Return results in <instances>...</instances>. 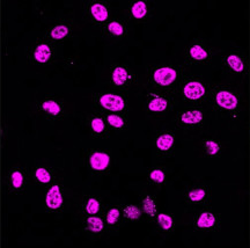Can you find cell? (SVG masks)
<instances>
[{"mask_svg": "<svg viewBox=\"0 0 250 248\" xmlns=\"http://www.w3.org/2000/svg\"><path fill=\"white\" fill-rule=\"evenodd\" d=\"M33 178L40 187H48L54 182V174H52L51 169L45 166H36L33 169Z\"/></svg>", "mask_w": 250, "mask_h": 248, "instance_id": "31", "label": "cell"}, {"mask_svg": "<svg viewBox=\"0 0 250 248\" xmlns=\"http://www.w3.org/2000/svg\"><path fill=\"white\" fill-rule=\"evenodd\" d=\"M220 64L223 73L229 79H243L248 74V55L245 49H230L221 57Z\"/></svg>", "mask_w": 250, "mask_h": 248, "instance_id": "10", "label": "cell"}, {"mask_svg": "<svg viewBox=\"0 0 250 248\" xmlns=\"http://www.w3.org/2000/svg\"><path fill=\"white\" fill-rule=\"evenodd\" d=\"M152 145L158 159L173 156L177 145V135L171 129H160L153 136Z\"/></svg>", "mask_w": 250, "mask_h": 248, "instance_id": "14", "label": "cell"}, {"mask_svg": "<svg viewBox=\"0 0 250 248\" xmlns=\"http://www.w3.org/2000/svg\"><path fill=\"white\" fill-rule=\"evenodd\" d=\"M154 222L156 223V230H158L159 233L166 238L171 237L175 230H176L177 221L175 215H173L171 212H159Z\"/></svg>", "mask_w": 250, "mask_h": 248, "instance_id": "23", "label": "cell"}, {"mask_svg": "<svg viewBox=\"0 0 250 248\" xmlns=\"http://www.w3.org/2000/svg\"><path fill=\"white\" fill-rule=\"evenodd\" d=\"M81 227L83 234L90 238H100L107 233V225L103 215L83 216Z\"/></svg>", "mask_w": 250, "mask_h": 248, "instance_id": "22", "label": "cell"}, {"mask_svg": "<svg viewBox=\"0 0 250 248\" xmlns=\"http://www.w3.org/2000/svg\"><path fill=\"white\" fill-rule=\"evenodd\" d=\"M214 59L215 48L206 40H192L184 50V62L189 68H208L213 64Z\"/></svg>", "mask_w": 250, "mask_h": 248, "instance_id": "4", "label": "cell"}, {"mask_svg": "<svg viewBox=\"0 0 250 248\" xmlns=\"http://www.w3.org/2000/svg\"><path fill=\"white\" fill-rule=\"evenodd\" d=\"M59 52V45L49 40L45 35L37 37L27 49V58L33 65L44 68L56 62Z\"/></svg>", "mask_w": 250, "mask_h": 248, "instance_id": "5", "label": "cell"}, {"mask_svg": "<svg viewBox=\"0 0 250 248\" xmlns=\"http://www.w3.org/2000/svg\"><path fill=\"white\" fill-rule=\"evenodd\" d=\"M104 210V203L102 199L96 195H86L80 205V211L83 216L103 215Z\"/></svg>", "mask_w": 250, "mask_h": 248, "instance_id": "25", "label": "cell"}, {"mask_svg": "<svg viewBox=\"0 0 250 248\" xmlns=\"http://www.w3.org/2000/svg\"><path fill=\"white\" fill-rule=\"evenodd\" d=\"M221 225V213L206 205L198 209L192 221V230L201 234H213Z\"/></svg>", "mask_w": 250, "mask_h": 248, "instance_id": "11", "label": "cell"}, {"mask_svg": "<svg viewBox=\"0 0 250 248\" xmlns=\"http://www.w3.org/2000/svg\"><path fill=\"white\" fill-rule=\"evenodd\" d=\"M43 206L48 212H61L65 206L64 189L59 182H52L46 187L44 197H43Z\"/></svg>", "mask_w": 250, "mask_h": 248, "instance_id": "18", "label": "cell"}, {"mask_svg": "<svg viewBox=\"0 0 250 248\" xmlns=\"http://www.w3.org/2000/svg\"><path fill=\"white\" fill-rule=\"evenodd\" d=\"M72 33V24L68 21H58L46 29L44 35L56 43L66 40Z\"/></svg>", "mask_w": 250, "mask_h": 248, "instance_id": "27", "label": "cell"}, {"mask_svg": "<svg viewBox=\"0 0 250 248\" xmlns=\"http://www.w3.org/2000/svg\"><path fill=\"white\" fill-rule=\"evenodd\" d=\"M140 206H142L144 217H146L148 221H155L156 216L159 213L158 209V201L156 197L152 194L144 193L140 197Z\"/></svg>", "mask_w": 250, "mask_h": 248, "instance_id": "28", "label": "cell"}, {"mask_svg": "<svg viewBox=\"0 0 250 248\" xmlns=\"http://www.w3.org/2000/svg\"><path fill=\"white\" fill-rule=\"evenodd\" d=\"M87 127H88L90 136L96 139H107L111 136L104 115L99 111L89 116L88 121H87Z\"/></svg>", "mask_w": 250, "mask_h": 248, "instance_id": "21", "label": "cell"}, {"mask_svg": "<svg viewBox=\"0 0 250 248\" xmlns=\"http://www.w3.org/2000/svg\"><path fill=\"white\" fill-rule=\"evenodd\" d=\"M208 103L215 118L227 124H235L245 113V98L232 86L214 83L211 84Z\"/></svg>", "mask_w": 250, "mask_h": 248, "instance_id": "1", "label": "cell"}, {"mask_svg": "<svg viewBox=\"0 0 250 248\" xmlns=\"http://www.w3.org/2000/svg\"><path fill=\"white\" fill-rule=\"evenodd\" d=\"M6 187L9 193L21 194L28 187V177L26 171L19 166H13L6 174Z\"/></svg>", "mask_w": 250, "mask_h": 248, "instance_id": "20", "label": "cell"}, {"mask_svg": "<svg viewBox=\"0 0 250 248\" xmlns=\"http://www.w3.org/2000/svg\"><path fill=\"white\" fill-rule=\"evenodd\" d=\"M153 5L148 0H133L127 4L125 19L131 23H145L151 19Z\"/></svg>", "mask_w": 250, "mask_h": 248, "instance_id": "17", "label": "cell"}, {"mask_svg": "<svg viewBox=\"0 0 250 248\" xmlns=\"http://www.w3.org/2000/svg\"><path fill=\"white\" fill-rule=\"evenodd\" d=\"M223 143L221 140H219L218 138L214 137H208L203 140L202 143V151L203 155H204L206 158L214 159L218 158L219 156L223 152Z\"/></svg>", "mask_w": 250, "mask_h": 248, "instance_id": "29", "label": "cell"}, {"mask_svg": "<svg viewBox=\"0 0 250 248\" xmlns=\"http://www.w3.org/2000/svg\"><path fill=\"white\" fill-rule=\"evenodd\" d=\"M212 199V187L205 181L190 184L183 193L184 205L189 209H201L208 205Z\"/></svg>", "mask_w": 250, "mask_h": 248, "instance_id": "12", "label": "cell"}, {"mask_svg": "<svg viewBox=\"0 0 250 248\" xmlns=\"http://www.w3.org/2000/svg\"><path fill=\"white\" fill-rule=\"evenodd\" d=\"M94 106L101 113H117L127 115L130 112L126 93L115 90L94 94Z\"/></svg>", "mask_w": 250, "mask_h": 248, "instance_id": "9", "label": "cell"}, {"mask_svg": "<svg viewBox=\"0 0 250 248\" xmlns=\"http://www.w3.org/2000/svg\"><path fill=\"white\" fill-rule=\"evenodd\" d=\"M138 83V74L130 65L116 62L109 67L108 84L110 90L127 93L133 90Z\"/></svg>", "mask_w": 250, "mask_h": 248, "instance_id": "8", "label": "cell"}, {"mask_svg": "<svg viewBox=\"0 0 250 248\" xmlns=\"http://www.w3.org/2000/svg\"><path fill=\"white\" fill-rule=\"evenodd\" d=\"M86 165L90 173L98 177L110 173L112 155L108 149H92L87 152Z\"/></svg>", "mask_w": 250, "mask_h": 248, "instance_id": "13", "label": "cell"}, {"mask_svg": "<svg viewBox=\"0 0 250 248\" xmlns=\"http://www.w3.org/2000/svg\"><path fill=\"white\" fill-rule=\"evenodd\" d=\"M208 122V111L205 107L182 106L173 117L175 128L182 131L201 130Z\"/></svg>", "mask_w": 250, "mask_h": 248, "instance_id": "6", "label": "cell"}, {"mask_svg": "<svg viewBox=\"0 0 250 248\" xmlns=\"http://www.w3.org/2000/svg\"><path fill=\"white\" fill-rule=\"evenodd\" d=\"M103 217H104L105 225H107V232H117L124 223L122 205H114L104 210Z\"/></svg>", "mask_w": 250, "mask_h": 248, "instance_id": "26", "label": "cell"}, {"mask_svg": "<svg viewBox=\"0 0 250 248\" xmlns=\"http://www.w3.org/2000/svg\"><path fill=\"white\" fill-rule=\"evenodd\" d=\"M187 71L183 65L158 64L148 68L147 83L151 89L175 95Z\"/></svg>", "mask_w": 250, "mask_h": 248, "instance_id": "3", "label": "cell"}, {"mask_svg": "<svg viewBox=\"0 0 250 248\" xmlns=\"http://www.w3.org/2000/svg\"><path fill=\"white\" fill-rule=\"evenodd\" d=\"M168 169L165 166H154L148 171L147 173V182L151 186L161 188L167 182Z\"/></svg>", "mask_w": 250, "mask_h": 248, "instance_id": "30", "label": "cell"}, {"mask_svg": "<svg viewBox=\"0 0 250 248\" xmlns=\"http://www.w3.org/2000/svg\"><path fill=\"white\" fill-rule=\"evenodd\" d=\"M107 121L108 128L111 134H124L129 130L130 123L127 115L117 113H102Z\"/></svg>", "mask_w": 250, "mask_h": 248, "instance_id": "24", "label": "cell"}, {"mask_svg": "<svg viewBox=\"0 0 250 248\" xmlns=\"http://www.w3.org/2000/svg\"><path fill=\"white\" fill-rule=\"evenodd\" d=\"M122 212L124 222H139L144 218L142 206L138 204H123Z\"/></svg>", "mask_w": 250, "mask_h": 248, "instance_id": "32", "label": "cell"}, {"mask_svg": "<svg viewBox=\"0 0 250 248\" xmlns=\"http://www.w3.org/2000/svg\"><path fill=\"white\" fill-rule=\"evenodd\" d=\"M103 34L114 43L126 42L130 36V23L124 17H112L102 27Z\"/></svg>", "mask_w": 250, "mask_h": 248, "instance_id": "15", "label": "cell"}, {"mask_svg": "<svg viewBox=\"0 0 250 248\" xmlns=\"http://www.w3.org/2000/svg\"><path fill=\"white\" fill-rule=\"evenodd\" d=\"M175 95L162 90L149 89L144 94V108L145 113L151 116H164L174 112L177 106Z\"/></svg>", "mask_w": 250, "mask_h": 248, "instance_id": "7", "label": "cell"}, {"mask_svg": "<svg viewBox=\"0 0 250 248\" xmlns=\"http://www.w3.org/2000/svg\"><path fill=\"white\" fill-rule=\"evenodd\" d=\"M37 111L46 120H59L64 115V107L62 100L54 95H44L37 101Z\"/></svg>", "mask_w": 250, "mask_h": 248, "instance_id": "19", "label": "cell"}, {"mask_svg": "<svg viewBox=\"0 0 250 248\" xmlns=\"http://www.w3.org/2000/svg\"><path fill=\"white\" fill-rule=\"evenodd\" d=\"M210 93L211 84L204 75L187 72L175 93V98L183 106L205 107L210 100Z\"/></svg>", "mask_w": 250, "mask_h": 248, "instance_id": "2", "label": "cell"}, {"mask_svg": "<svg viewBox=\"0 0 250 248\" xmlns=\"http://www.w3.org/2000/svg\"><path fill=\"white\" fill-rule=\"evenodd\" d=\"M85 12L90 23L101 28L112 18L110 2L104 0H92L86 2Z\"/></svg>", "mask_w": 250, "mask_h": 248, "instance_id": "16", "label": "cell"}]
</instances>
